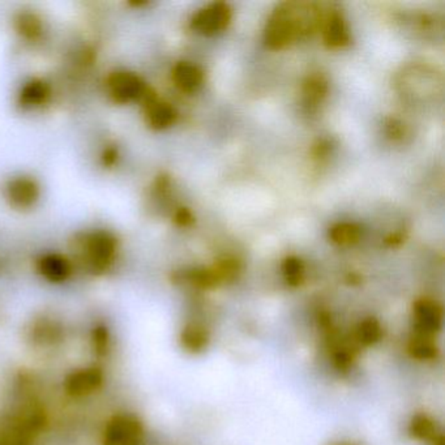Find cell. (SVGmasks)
Wrapping results in <instances>:
<instances>
[{
  "label": "cell",
  "mask_w": 445,
  "mask_h": 445,
  "mask_svg": "<svg viewBox=\"0 0 445 445\" xmlns=\"http://www.w3.org/2000/svg\"><path fill=\"white\" fill-rule=\"evenodd\" d=\"M320 22V13L310 3H283L273 12L265 28V42L280 50L304 34L312 32Z\"/></svg>",
  "instance_id": "6da1fadb"
},
{
  "label": "cell",
  "mask_w": 445,
  "mask_h": 445,
  "mask_svg": "<svg viewBox=\"0 0 445 445\" xmlns=\"http://www.w3.org/2000/svg\"><path fill=\"white\" fill-rule=\"evenodd\" d=\"M362 234V230L357 224L351 222H342L337 224L329 230V238L333 243L339 246H351L358 242Z\"/></svg>",
  "instance_id": "5bb4252c"
},
{
  "label": "cell",
  "mask_w": 445,
  "mask_h": 445,
  "mask_svg": "<svg viewBox=\"0 0 445 445\" xmlns=\"http://www.w3.org/2000/svg\"><path fill=\"white\" fill-rule=\"evenodd\" d=\"M94 342L98 350L105 348L108 344V332L103 328H98L96 330V337H94Z\"/></svg>",
  "instance_id": "ffe728a7"
},
{
  "label": "cell",
  "mask_w": 445,
  "mask_h": 445,
  "mask_svg": "<svg viewBox=\"0 0 445 445\" xmlns=\"http://www.w3.org/2000/svg\"><path fill=\"white\" fill-rule=\"evenodd\" d=\"M415 312H417L418 324L426 332L435 329L440 321V314L436 305L431 302H421L417 304Z\"/></svg>",
  "instance_id": "9a60e30c"
},
{
  "label": "cell",
  "mask_w": 445,
  "mask_h": 445,
  "mask_svg": "<svg viewBox=\"0 0 445 445\" xmlns=\"http://www.w3.org/2000/svg\"><path fill=\"white\" fill-rule=\"evenodd\" d=\"M50 93L51 90L46 81L41 78H33L22 87L19 101L22 108L33 109L46 103V101L50 97Z\"/></svg>",
  "instance_id": "8fae6325"
},
{
  "label": "cell",
  "mask_w": 445,
  "mask_h": 445,
  "mask_svg": "<svg viewBox=\"0 0 445 445\" xmlns=\"http://www.w3.org/2000/svg\"><path fill=\"white\" fill-rule=\"evenodd\" d=\"M106 90L110 98L120 105L149 98L148 87L142 78L128 71L112 72L106 80Z\"/></svg>",
  "instance_id": "3957f363"
},
{
  "label": "cell",
  "mask_w": 445,
  "mask_h": 445,
  "mask_svg": "<svg viewBox=\"0 0 445 445\" xmlns=\"http://www.w3.org/2000/svg\"><path fill=\"white\" fill-rule=\"evenodd\" d=\"M102 383V375L96 369H85L76 371L68 376L65 388L74 396H83L96 391Z\"/></svg>",
  "instance_id": "ba28073f"
},
{
  "label": "cell",
  "mask_w": 445,
  "mask_h": 445,
  "mask_svg": "<svg viewBox=\"0 0 445 445\" xmlns=\"http://www.w3.org/2000/svg\"><path fill=\"white\" fill-rule=\"evenodd\" d=\"M231 20V10L226 3H212L197 12L191 20V28L197 33L212 35L228 28Z\"/></svg>",
  "instance_id": "277c9868"
},
{
  "label": "cell",
  "mask_w": 445,
  "mask_h": 445,
  "mask_svg": "<svg viewBox=\"0 0 445 445\" xmlns=\"http://www.w3.org/2000/svg\"><path fill=\"white\" fill-rule=\"evenodd\" d=\"M192 215H191V212L190 210H187V209H180V210H178L176 212V215H175V221L180 225V226H188L190 224H192Z\"/></svg>",
  "instance_id": "ac0fdd59"
},
{
  "label": "cell",
  "mask_w": 445,
  "mask_h": 445,
  "mask_svg": "<svg viewBox=\"0 0 445 445\" xmlns=\"http://www.w3.org/2000/svg\"><path fill=\"white\" fill-rule=\"evenodd\" d=\"M6 197L12 207L29 209L40 197V185L29 176L13 178L6 185Z\"/></svg>",
  "instance_id": "8992f818"
},
{
  "label": "cell",
  "mask_w": 445,
  "mask_h": 445,
  "mask_svg": "<svg viewBox=\"0 0 445 445\" xmlns=\"http://www.w3.org/2000/svg\"><path fill=\"white\" fill-rule=\"evenodd\" d=\"M15 29L26 40H37L44 32V24L35 13L24 11L15 17Z\"/></svg>",
  "instance_id": "4fadbf2b"
},
{
  "label": "cell",
  "mask_w": 445,
  "mask_h": 445,
  "mask_svg": "<svg viewBox=\"0 0 445 445\" xmlns=\"http://www.w3.org/2000/svg\"><path fill=\"white\" fill-rule=\"evenodd\" d=\"M324 41L329 47H342L349 44L348 26L339 13H332L324 25Z\"/></svg>",
  "instance_id": "7c38bea8"
},
{
  "label": "cell",
  "mask_w": 445,
  "mask_h": 445,
  "mask_svg": "<svg viewBox=\"0 0 445 445\" xmlns=\"http://www.w3.org/2000/svg\"><path fill=\"white\" fill-rule=\"evenodd\" d=\"M283 276L287 283L292 285H298L302 281L304 274V267L302 261L296 258H289L283 262Z\"/></svg>",
  "instance_id": "e0dca14e"
},
{
  "label": "cell",
  "mask_w": 445,
  "mask_h": 445,
  "mask_svg": "<svg viewBox=\"0 0 445 445\" xmlns=\"http://www.w3.org/2000/svg\"><path fill=\"white\" fill-rule=\"evenodd\" d=\"M38 271L51 283H63L71 274V264L60 255H44L38 261Z\"/></svg>",
  "instance_id": "30bf717a"
},
{
  "label": "cell",
  "mask_w": 445,
  "mask_h": 445,
  "mask_svg": "<svg viewBox=\"0 0 445 445\" xmlns=\"http://www.w3.org/2000/svg\"><path fill=\"white\" fill-rule=\"evenodd\" d=\"M175 85L183 92H195L203 84L204 75L200 67L191 62H179L173 69Z\"/></svg>",
  "instance_id": "9c48e42d"
},
{
  "label": "cell",
  "mask_w": 445,
  "mask_h": 445,
  "mask_svg": "<svg viewBox=\"0 0 445 445\" xmlns=\"http://www.w3.org/2000/svg\"><path fill=\"white\" fill-rule=\"evenodd\" d=\"M145 118L153 130H165L174 124L176 112L171 105L149 97L146 98L145 103Z\"/></svg>",
  "instance_id": "52a82bcc"
},
{
  "label": "cell",
  "mask_w": 445,
  "mask_h": 445,
  "mask_svg": "<svg viewBox=\"0 0 445 445\" xmlns=\"http://www.w3.org/2000/svg\"><path fill=\"white\" fill-rule=\"evenodd\" d=\"M77 253L93 273L108 271L115 259L118 240L106 230L87 233L76 240Z\"/></svg>",
  "instance_id": "7a4b0ae2"
},
{
  "label": "cell",
  "mask_w": 445,
  "mask_h": 445,
  "mask_svg": "<svg viewBox=\"0 0 445 445\" xmlns=\"http://www.w3.org/2000/svg\"><path fill=\"white\" fill-rule=\"evenodd\" d=\"M117 160H118V151L115 148H108L102 156V161L105 166H112L117 162Z\"/></svg>",
  "instance_id": "d6986e66"
},
{
  "label": "cell",
  "mask_w": 445,
  "mask_h": 445,
  "mask_svg": "<svg viewBox=\"0 0 445 445\" xmlns=\"http://www.w3.org/2000/svg\"><path fill=\"white\" fill-rule=\"evenodd\" d=\"M326 81L321 76L315 75V76L308 77L307 83L304 84V94L311 102H317L321 98L326 96Z\"/></svg>",
  "instance_id": "2e32d148"
},
{
  "label": "cell",
  "mask_w": 445,
  "mask_h": 445,
  "mask_svg": "<svg viewBox=\"0 0 445 445\" xmlns=\"http://www.w3.org/2000/svg\"><path fill=\"white\" fill-rule=\"evenodd\" d=\"M142 424L135 418L120 415L110 422L105 433V445H139L142 440Z\"/></svg>",
  "instance_id": "5b68a950"
}]
</instances>
